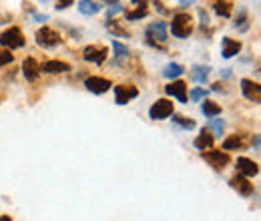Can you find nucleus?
Returning a JSON list of instances; mask_svg holds the SVG:
<instances>
[{"label": "nucleus", "mask_w": 261, "mask_h": 221, "mask_svg": "<svg viewBox=\"0 0 261 221\" xmlns=\"http://www.w3.org/2000/svg\"><path fill=\"white\" fill-rule=\"evenodd\" d=\"M203 159L211 165L213 169H221L229 163V155L227 153H221V151H209V153H203Z\"/></svg>", "instance_id": "nucleus-9"}, {"label": "nucleus", "mask_w": 261, "mask_h": 221, "mask_svg": "<svg viewBox=\"0 0 261 221\" xmlns=\"http://www.w3.org/2000/svg\"><path fill=\"white\" fill-rule=\"evenodd\" d=\"M231 187L239 193V195H243V197H249L251 193H253V185L243 177V175H237V177H233L231 179Z\"/></svg>", "instance_id": "nucleus-14"}, {"label": "nucleus", "mask_w": 261, "mask_h": 221, "mask_svg": "<svg viewBox=\"0 0 261 221\" xmlns=\"http://www.w3.org/2000/svg\"><path fill=\"white\" fill-rule=\"evenodd\" d=\"M79 10L83 12V14H96L98 10H100V4L98 2H90V0H81L79 2Z\"/></svg>", "instance_id": "nucleus-20"}, {"label": "nucleus", "mask_w": 261, "mask_h": 221, "mask_svg": "<svg viewBox=\"0 0 261 221\" xmlns=\"http://www.w3.org/2000/svg\"><path fill=\"white\" fill-rule=\"evenodd\" d=\"M253 145H255V149H259V135H255V139H253Z\"/></svg>", "instance_id": "nucleus-34"}, {"label": "nucleus", "mask_w": 261, "mask_h": 221, "mask_svg": "<svg viewBox=\"0 0 261 221\" xmlns=\"http://www.w3.org/2000/svg\"><path fill=\"white\" fill-rule=\"evenodd\" d=\"M36 42L44 48H52L61 42V34L57 30H52L50 26H42L36 30Z\"/></svg>", "instance_id": "nucleus-3"}, {"label": "nucleus", "mask_w": 261, "mask_h": 221, "mask_svg": "<svg viewBox=\"0 0 261 221\" xmlns=\"http://www.w3.org/2000/svg\"><path fill=\"white\" fill-rule=\"evenodd\" d=\"M239 50H241V42H239V40H233V38H229V36L223 38V42H221V54H223V59L235 57Z\"/></svg>", "instance_id": "nucleus-13"}, {"label": "nucleus", "mask_w": 261, "mask_h": 221, "mask_svg": "<svg viewBox=\"0 0 261 221\" xmlns=\"http://www.w3.org/2000/svg\"><path fill=\"white\" fill-rule=\"evenodd\" d=\"M171 32L177 36V38H187L191 32H193V20L187 12H179L173 16V22H171Z\"/></svg>", "instance_id": "nucleus-1"}, {"label": "nucleus", "mask_w": 261, "mask_h": 221, "mask_svg": "<svg viewBox=\"0 0 261 221\" xmlns=\"http://www.w3.org/2000/svg\"><path fill=\"white\" fill-rule=\"evenodd\" d=\"M241 93H243V97H245L247 101H251V103H259V101H261V87H259V83H253V81H249V79H243V81H241Z\"/></svg>", "instance_id": "nucleus-7"}, {"label": "nucleus", "mask_w": 261, "mask_h": 221, "mask_svg": "<svg viewBox=\"0 0 261 221\" xmlns=\"http://www.w3.org/2000/svg\"><path fill=\"white\" fill-rule=\"evenodd\" d=\"M69 71H71V65L61 63V61H46L40 67V73H48V75H59V73H69Z\"/></svg>", "instance_id": "nucleus-15"}, {"label": "nucleus", "mask_w": 261, "mask_h": 221, "mask_svg": "<svg viewBox=\"0 0 261 221\" xmlns=\"http://www.w3.org/2000/svg\"><path fill=\"white\" fill-rule=\"evenodd\" d=\"M215 12H217L219 16H223V18L231 16V2H217V4H215Z\"/></svg>", "instance_id": "nucleus-26"}, {"label": "nucleus", "mask_w": 261, "mask_h": 221, "mask_svg": "<svg viewBox=\"0 0 261 221\" xmlns=\"http://www.w3.org/2000/svg\"><path fill=\"white\" fill-rule=\"evenodd\" d=\"M241 147V139L237 135H231L223 141V151H231V149H239Z\"/></svg>", "instance_id": "nucleus-24"}, {"label": "nucleus", "mask_w": 261, "mask_h": 221, "mask_svg": "<svg viewBox=\"0 0 261 221\" xmlns=\"http://www.w3.org/2000/svg\"><path fill=\"white\" fill-rule=\"evenodd\" d=\"M107 28H109V32H113V34H117V36H129V32H127L125 28H121L119 22H115V20L107 22Z\"/></svg>", "instance_id": "nucleus-27"}, {"label": "nucleus", "mask_w": 261, "mask_h": 221, "mask_svg": "<svg viewBox=\"0 0 261 221\" xmlns=\"http://www.w3.org/2000/svg\"><path fill=\"white\" fill-rule=\"evenodd\" d=\"M71 4H73V0H67V2H59V4H57V8H59V10H63V8H69Z\"/></svg>", "instance_id": "nucleus-32"}, {"label": "nucleus", "mask_w": 261, "mask_h": 221, "mask_svg": "<svg viewBox=\"0 0 261 221\" xmlns=\"http://www.w3.org/2000/svg\"><path fill=\"white\" fill-rule=\"evenodd\" d=\"M173 115V103L171 101H167V99H159L153 107H151V110H149V117L153 119V121H157V119H167V117H171Z\"/></svg>", "instance_id": "nucleus-4"}, {"label": "nucleus", "mask_w": 261, "mask_h": 221, "mask_svg": "<svg viewBox=\"0 0 261 221\" xmlns=\"http://www.w3.org/2000/svg\"><path fill=\"white\" fill-rule=\"evenodd\" d=\"M137 95H139V91H137L135 87L119 85V87L115 89V101H117V105H127V103L133 101Z\"/></svg>", "instance_id": "nucleus-10"}, {"label": "nucleus", "mask_w": 261, "mask_h": 221, "mask_svg": "<svg viewBox=\"0 0 261 221\" xmlns=\"http://www.w3.org/2000/svg\"><path fill=\"white\" fill-rule=\"evenodd\" d=\"M117 12H123V4H121V2H109L107 16L111 18V16H113V14H117Z\"/></svg>", "instance_id": "nucleus-29"}, {"label": "nucleus", "mask_w": 261, "mask_h": 221, "mask_svg": "<svg viewBox=\"0 0 261 221\" xmlns=\"http://www.w3.org/2000/svg\"><path fill=\"white\" fill-rule=\"evenodd\" d=\"M0 221H12V219L8 215H2V217H0Z\"/></svg>", "instance_id": "nucleus-35"}, {"label": "nucleus", "mask_w": 261, "mask_h": 221, "mask_svg": "<svg viewBox=\"0 0 261 221\" xmlns=\"http://www.w3.org/2000/svg\"><path fill=\"white\" fill-rule=\"evenodd\" d=\"M173 123H177V125H181L183 129H189V131L197 127V123H195L193 119H185V117H179V115H175V113H173Z\"/></svg>", "instance_id": "nucleus-23"}, {"label": "nucleus", "mask_w": 261, "mask_h": 221, "mask_svg": "<svg viewBox=\"0 0 261 221\" xmlns=\"http://www.w3.org/2000/svg\"><path fill=\"white\" fill-rule=\"evenodd\" d=\"M185 73V69L181 67V65H177V63H171V65H167L165 69H163V77L165 79H177V77H181Z\"/></svg>", "instance_id": "nucleus-21"}, {"label": "nucleus", "mask_w": 261, "mask_h": 221, "mask_svg": "<svg viewBox=\"0 0 261 221\" xmlns=\"http://www.w3.org/2000/svg\"><path fill=\"white\" fill-rule=\"evenodd\" d=\"M213 135L209 133V129H201V133H199V137L195 139V147L197 149H201V151H205V149H211L213 147Z\"/></svg>", "instance_id": "nucleus-17"}, {"label": "nucleus", "mask_w": 261, "mask_h": 221, "mask_svg": "<svg viewBox=\"0 0 261 221\" xmlns=\"http://www.w3.org/2000/svg\"><path fill=\"white\" fill-rule=\"evenodd\" d=\"M22 73H24V77H26L28 81H36L38 75H40V67H38V63H36L34 59L28 57V59L22 63Z\"/></svg>", "instance_id": "nucleus-16"}, {"label": "nucleus", "mask_w": 261, "mask_h": 221, "mask_svg": "<svg viewBox=\"0 0 261 221\" xmlns=\"http://www.w3.org/2000/svg\"><path fill=\"white\" fill-rule=\"evenodd\" d=\"M34 18H36L38 22H46V20H48V16H46V14H34Z\"/></svg>", "instance_id": "nucleus-33"}, {"label": "nucleus", "mask_w": 261, "mask_h": 221, "mask_svg": "<svg viewBox=\"0 0 261 221\" xmlns=\"http://www.w3.org/2000/svg\"><path fill=\"white\" fill-rule=\"evenodd\" d=\"M149 14V8H147V2H139V8L137 10H131V12H127L125 16H127V20H139V18H145Z\"/></svg>", "instance_id": "nucleus-22"}, {"label": "nucleus", "mask_w": 261, "mask_h": 221, "mask_svg": "<svg viewBox=\"0 0 261 221\" xmlns=\"http://www.w3.org/2000/svg\"><path fill=\"white\" fill-rule=\"evenodd\" d=\"M237 169L241 171L243 177H255V175L259 173L257 163H253V161L247 159V157H239V159H237Z\"/></svg>", "instance_id": "nucleus-12"}, {"label": "nucleus", "mask_w": 261, "mask_h": 221, "mask_svg": "<svg viewBox=\"0 0 261 221\" xmlns=\"http://www.w3.org/2000/svg\"><path fill=\"white\" fill-rule=\"evenodd\" d=\"M145 34H147V40L151 44H155V40L157 42H167V24L165 22H153L147 28Z\"/></svg>", "instance_id": "nucleus-5"}, {"label": "nucleus", "mask_w": 261, "mask_h": 221, "mask_svg": "<svg viewBox=\"0 0 261 221\" xmlns=\"http://www.w3.org/2000/svg\"><path fill=\"white\" fill-rule=\"evenodd\" d=\"M12 61H14L12 52H8V50H2V52H0V67H4V65H10Z\"/></svg>", "instance_id": "nucleus-28"}, {"label": "nucleus", "mask_w": 261, "mask_h": 221, "mask_svg": "<svg viewBox=\"0 0 261 221\" xmlns=\"http://www.w3.org/2000/svg\"><path fill=\"white\" fill-rule=\"evenodd\" d=\"M107 57H109V50H107V48L87 46V48L83 50V59H85V61H88V63H94V65H102Z\"/></svg>", "instance_id": "nucleus-6"}, {"label": "nucleus", "mask_w": 261, "mask_h": 221, "mask_svg": "<svg viewBox=\"0 0 261 221\" xmlns=\"http://www.w3.org/2000/svg\"><path fill=\"white\" fill-rule=\"evenodd\" d=\"M209 127H211L213 131H215V135H221L223 133V121H219V119H213V121H209Z\"/></svg>", "instance_id": "nucleus-30"}, {"label": "nucleus", "mask_w": 261, "mask_h": 221, "mask_svg": "<svg viewBox=\"0 0 261 221\" xmlns=\"http://www.w3.org/2000/svg\"><path fill=\"white\" fill-rule=\"evenodd\" d=\"M207 93H209L207 89H195V91H191V95H189V97H191V101H201Z\"/></svg>", "instance_id": "nucleus-31"}, {"label": "nucleus", "mask_w": 261, "mask_h": 221, "mask_svg": "<svg viewBox=\"0 0 261 221\" xmlns=\"http://www.w3.org/2000/svg\"><path fill=\"white\" fill-rule=\"evenodd\" d=\"M85 87H87L90 93H94V95H102V93H107V91L111 89V81L100 79V77H88V79L85 81Z\"/></svg>", "instance_id": "nucleus-8"}, {"label": "nucleus", "mask_w": 261, "mask_h": 221, "mask_svg": "<svg viewBox=\"0 0 261 221\" xmlns=\"http://www.w3.org/2000/svg\"><path fill=\"white\" fill-rule=\"evenodd\" d=\"M0 44H2L4 48H10V50L20 48V46H24V34L20 32V28L10 26L0 34Z\"/></svg>", "instance_id": "nucleus-2"}, {"label": "nucleus", "mask_w": 261, "mask_h": 221, "mask_svg": "<svg viewBox=\"0 0 261 221\" xmlns=\"http://www.w3.org/2000/svg\"><path fill=\"white\" fill-rule=\"evenodd\" d=\"M201 110H203V115H205V117L215 119V117L221 113V107H219L217 103H213V101H205L203 107H201Z\"/></svg>", "instance_id": "nucleus-19"}, {"label": "nucleus", "mask_w": 261, "mask_h": 221, "mask_svg": "<svg viewBox=\"0 0 261 221\" xmlns=\"http://www.w3.org/2000/svg\"><path fill=\"white\" fill-rule=\"evenodd\" d=\"M111 46H113V50H115V57H117V59H125L127 54H129L127 46H125V44H121L119 40H113V42H111Z\"/></svg>", "instance_id": "nucleus-25"}, {"label": "nucleus", "mask_w": 261, "mask_h": 221, "mask_svg": "<svg viewBox=\"0 0 261 221\" xmlns=\"http://www.w3.org/2000/svg\"><path fill=\"white\" fill-rule=\"evenodd\" d=\"M209 71H211V67H207V65H195L191 69V79L195 83H205L209 77Z\"/></svg>", "instance_id": "nucleus-18"}, {"label": "nucleus", "mask_w": 261, "mask_h": 221, "mask_svg": "<svg viewBox=\"0 0 261 221\" xmlns=\"http://www.w3.org/2000/svg\"><path fill=\"white\" fill-rule=\"evenodd\" d=\"M165 93H167L169 97H175V99L181 101V103H187V85H185L183 81H175V83L167 85V87H165Z\"/></svg>", "instance_id": "nucleus-11"}]
</instances>
